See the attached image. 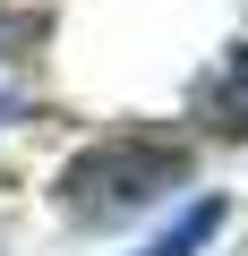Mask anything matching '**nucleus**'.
Returning a JSON list of instances; mask_svg holds the SVG:
<instances>
[{
	"label": "nucleus",
	"mask_w": 248,
	"mask_h": 256,
	"mask_svg": "<svg viewBox=\"0 0 248 256\" xmlns=\"http://www.w3.org/2000/svg\"><path fill=\"white\" fill-rule=\"evenodd\" d=\"M188 171H197V154L180 137H163V128H111V137H94L86 154L60 162L52 196H60V214L77 230H120L129 214H146L171 188H188Z\"/></svg>",
	"instance_id": "obj_1"
},
{
	"label": "nucleus",
	"mask_w": 248,
	"mask_h": 256,
	"mask_svg": "<svg viewBox=\"0 0 248 256\" xmlns=\"http://www.w3.org/2000/svg\"><path fill=\"white\" fill-rule=\"evenodd\" d=\"M205 120L222 128V137H248V43L214 68V86H205Z\"/></svg>",
	"instance_id": "obj_2"
},
{
	"label": "nucleus",
	"mask_w": 248,
	"mask_h": 256,
	"mask_svg": "<svg viewBox=\"0 0 248 256\" xmlns=\"http://www.w3.org/2000/svg\"><path fill=\"white\" fill-rule=\"evenodd\" d=\"M214 230H222V196H197L163 239H146L137 256H197V248H214Z\"/></svg>",
	"instance_id": "obj_3"
}]
</instances>
